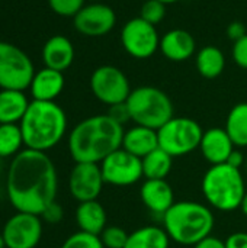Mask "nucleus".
<instances>
[{"label": "nucleus", "mask_w": 247, "mask_h": 248, "mask_svg": "<svg viewBox=\"0 0 247 248\" xmlns=\"http://www.w3.org/2000/svg\"><path fill=\"white\" fill-rule=\"evenodd\" d=\"M90 1H100V0H90Z\"/></svg>", "instance_id": "43"}, {"label": "nucleus", "mask_w": 247, "mask_h": 248, "mask_svg": "<svg viewBox=\"0 0 247 248\" xmlns=\"http://www.w3.org/2000/svg\"><path fill=\"white\" fill-rule=\"evenodd\" d=\"M131 121L135 125L160 129L173 115V103L170 97L160 89L153 86H141L132 89L127 99Z\"/></svg>", "instance_id": "6"}, {"label": "nucleus", "mask_w": 247, "mask_h": 248, "mask_svg": "<svg viewBox=\"0 0 247 248\" xmlns=\"http://www.w3.org/2000/svg\"><path fill=\"white\" fill-rule=\"evenodd\" d=\"M105 180L99 164L76 163L68 176V190L77 202L98 201Z\"/></svg>", "instance_id": "14"}, {"label": "nucleus", "mask_w": 247, "mask_h": 248, "mask_svg": "<svg viewBox=\"0 0 247 248\" xmlns=\"http://www.w3.org/2000/svg\"><path fill=\"white\" fill-rule=\"evenodd\" d=\"M35 76L31 58L16 45L0 41V89H29Z\"/></svg>", "instance_id": "8"}, {"label": "nucleus", "mask_w": 247, "mask_h": 248, "mask_svg": "<svg viewBox=\"0 0 247 248\" xmlns=\"http://www.w3.org/2000/svg\"><path fill=\"white\" fill-rule=\"evenodd\" d=\"M192 248H226V244L220 238L210 235V237L204 238L202 241H199L198 244H195Z\"/></svg>", "instance_id": "37"}, {"label": "nucleus", "mask_w": 247, "mask_h": 248, "mask_svg": "<svg viewBox=\"0 0 247 248\" xmlns=\"http://www.w3.org/2000/svg\"><path fill=\"white\" fill-rule=\"evenodd\" d=\"M166 16V4L160 0H146L140 10V17L157 26Z\"/></svg>", "instance_id": "28"}, {"label": "nucleus", "mask_w": 247, "mask_h": 248, "mask_svg": "<svg viewBox=\"0 0 247 248\" xmlns=\"http://www.w3.org/2000/svg\"><path fill=\"white\" fill-rule=\"evenodd\" d=\"M6 192L17 212L41 217L58 192L57 170L47 153L26 148L15 155L7 170Z\"/></svg>", "instance_id": "1"}, {"label": "nucleus", "mask_w": 247, "mask_h": 248, "mask_svg": "<svg viewBox=\"0 0 247 248\" xmlns=\"http://www.w3.org/2000/svg\"><path fill=\"white\" fill-rule=\"evenodd\" d=\"M140 196L150 212L162 217L175 203L173 189L166 180H146L141 185Z\"/></svg>", "instance_id": "17"}, {"label": "nucleus", "mask_w": 247, "mask_h": 248, "mask_svg": "<svg viewBox=\"0 0 247 248\" xmlns=\"http://www.w3.org/2000/svg\"><path fill=\"white\" fill-rule=\"evenodd\" d=\"M162 3H165V4H172V3H176V1H179V0H160Z\"/></svg>", "instance_id": "41"}, {"label": "nucleus", "mask_w": 247, "mask_h": 248, "mask_svg": "<svg viewBox=\"0 0 247 248\" xmlns=\"http://www.w3.org/2000/svg\"><path fill=\"white\" fill-rule=\"evenodd\" d=\"M159 49L169 61L182 62L195 54L197 42L191 32L185 29H172L160 38Z\"/></svg>", "instance_id": "16"}, {"label": "nucleus", "mask_w": 247, "mask_h": 248, "mask_svg": "<svg viewBox=\"0 0 247 248\" xmlns=\"http://www.w3.org/2000/svg\"><path fill=\"white\" fill-rule=\"evenodd\" d=\"M125 151L131 153L138 158H144L147 154L159 148V135L156 129L134 125L130 129L124 131L122 145Z\"/></svg>", "instance_id": "20"}, {"label": "nucleus", "mask_w": 247, "mask_h": 248, "mask_svg": "<svg viewBox=\"0 0 247 248\" xmlns=\"http://www.w3.org/2000/svg\"><path fill=\"white\" fill-rule=\"evenodd\" d=\"M42 60L45 67L66 71L74 60V46L67 36L54 35L51 36L42 48Z\"/></svg>", "instance_id": "18"}, {"label": "nucleus", "mask_w": 247, "mask_h": 248, "mask_svg": "<svg viewBox=\"0 0 247 248\" xmlns=\"http://www.w3.org/2000/svg\"><path fill=\"white\" fill-rule=\"evenodd\" d=\"M49 7L60 16H74L83 6L84 0H48Z\"/></svg>", "instance_id": "31"}, {"label": "nucleus", "mask_w": 247, "mask_h": 248, "mask_svg": "<svg viewBox=\"0 0 247 248\" xmlns=\"http://www.w3.org/2000/svg\"><path fill=\"white\" fill-rule=\"evenodd\" d=\"M245 163H246V158H245L243 153L240 150H237V148L230 154V157L227 160V164H230V166H233L236 169H240V170L245 166Z\"/></svg>", "instance_id": "38"}, {"label": "nucleus", "mask_w": 247, "mask_h": 248, "mask_svg": "<svg viewBox=\"0 0 247 248\" xmlns=\"http://www.w3.org/2000/svg\"><path fill=\"white\" fill-rule=\"evenodd\" d=\"M233 60L234 62L240 67L247 70V35L243 36L242 39L236 41L233 45Z\"/></svg>", "instance_id": "32"}, {"label": "nucleus", "mask_w": 247, "mask_h": 248, "mask_svg": "<svg viewBox=\"0 0 247 248\" xmlns=\"http://www.w3.org/2000/svg\"><path fill=\"white\" fill-rule=\"evenodd\" d=\"M63 217H64L63 208L57 202H52L51 205H48L41 214V218L48 224H58L63 219Z\"/></svg>", "instance_id": "34"}, {"label": "nucleus", "mask_w": 247, "mask_h": 248, "mask_svg": "<svg viewBox=\"0 0 247 248\" xmlns=\"http://www.w3.org/2000/svg\"><path fill=\"white\" fill-rule=\"evenodd\" d=\"M246 35H247L246 25H245L243 22H240V20H234V22H231V23L227 26V36H229L233 42H236V41L242 39V38H243V36H246Z\"/></svg>", "instance_id": "35"}, {"label": "nucleus", "mask_w": 247, "mask_h": 248, "mask_svg": "<svg viewBox=\"0 0 247 248\" xmlns=\"http://www.w3.org/2000/svg\"><path fill=\"white\" fill-rule=\"evenodd\" d=\"M19 126L26 148L47 153L64 138L67 116L55 102L32 100Z\"/></svg>", "instance_id": "3"}, {"label": "nucleus", "mask_w": 247, "mask_h": 248, "mask_svg": "<svg viewBox=\"0 0 247 248\" xmlns=\"http://www.w3.org/2000/svg\"><path fill=\"white\" fill-rule=\"evenodd\" d=\"M141 163L146 180H165L172 170L173 157L159 147L157 150L141 158Z\"/></svg>", "instance_id": "25"}, {"label": "nucleus", "mask_w": 247, "mask_h": 248, "mask_svg": "<svg viewBox=\"0 0 247 248\" xmlns=\"http://www.w3.org/2000/svg\"><path fill=\"white\" fill-rule=\"evenodd\" d=\"M198 73L205 78H217L226 68V57L218 46L207 45L195 57Z\"/></svg>", "instance_id": "24"}, {"label": "nucleus", "mask_w": 247, "mask_h": 248, "mask_svg": "<svg viewBox=\"0 0 247 248\" xmlns=\"http://www.w3.org/2000/svg\"><path fill=\"white\" fill-rule=\"evenodd\" d=\"M124 126L108 113L95 115L79 122L68 135V151L74 163L100 164L121 148Z\"/></svg>", "instance_id": "2"}, {"label": "nucleus", "mask_w": 247, "mask_h": 248, "mask_svg": "<svg viewBox=\"0 0 247 248\" xmlns=\"http://www.w3.org/2000/svg\"><path fill=\"white\" fill-rule=\"evenodd\" d=\"M1 235L6 248H35L42 238L41 217L17 212L6 221Z\"/></svg>", "instance_id": "12"}, {"label": "nucleus", "mask_w": 247, "mask_h": 248, "mask_svg": "<svg viewBox=\"0 0 247 248\" xmlns=\"http://www.w3.org/2000/svg\"><path fill=\"white\" fill-rule=\"evenodd\" d=\"M29 89L33 100L54 102L64 89V76L61 71L45 67L35 73Z\"/></svg>", "instance_id": "19"}, {"label": "nucleus", "mask_w": 247, "mask_h": 248, "mask_svg": "<svg viewBox=\"0 0 247 248\" xmlns=\"http://www.w3.org/2000/svg\"><path fill=\"white\" fill-rule=\"evenodd\" d=\"M245 169H246V174H247V160H246V163H245Z\"/></svg>", "instance_id": "42"}, {"label": "nucleus", "mask_w": 247, "mask_h": 248, "mask_svg": "<svg viewBox=\"0 0 247 248\" xmlns=\"http://www.w3.org/2000/svg\"><path fill=\"white\" fill-rule=\"evenodd\" d=\"M130 234H127L125 230L121 227H106L103 232L99 235L102 244L105 248H125Z\"/></svg>", "instance_id": "29"}, {"label": "nucleus", "mask_w": 247, "mask_h": 248, "mask_svg": "<svg viewBox=\"0 0 247 248\" xmlns=\"http://www.w3.org/2000/svg\"><path fill=\"white\" fill-rule=\"evenodd\" d=\"M199 150L211 166H217L227 163L236 147L224 128H210L202 134Z\"/></svg>", "instance_id": "15"}, {"label": "nucleus", "mask_w": 247, "mask_h": 248, "mask_svg": "<svg viewBox=\"0 0 247 248\" xmlns=\"http://www.w3.org/2000/svg\"><path fill=\"white\" fill-rule=\"evenodd\" d=\"M73 23L79 33L98 38L108 35L115 28L116 13L111 6L102 1H92L90 4H84L73 16Z\"/></svg>", "instance_id": "13"}, {"label": "nucleus", "mask_w": 247, "mask_h": 248, "mask_svg": "<svg viewBox=\"0 0 247 248\" xmlns=\"http://www.w3.org/2000/svg\"><path fill=\"white\" fill-rule=\"evenodd\" d=\"M23 145V135L17 124L0 125V158L17 155Z\"/></svg>", "instance_id": "27"}, {"label": "nucleus", "mask_w": 247, "mask_h": 248, "mask_svg": "<svg viewBox=\"0 0 247 248\" xmlns=\"http://www.w3.org/2000/svg\"><path fill=\"white\" fill-rule=\"evenodd\" d=\"M202 134L204 129L195 119L173 116L160 129H157L159 147L173 158L182 157L199 148Z\"/></svg>", "instance_id": "7"}, {"label": "nucleus", "mask_w": 247, "mask_h": 248, "mask_svg": "<svg viewBox=\"0 0 247 248\" xmlns=\"http://www.w3.org/2000/svg\"><path fill=\"white\" fill-rule=\"evenodd\" d=\"M236 148L247 147V103L242 102L231 108L227 115L226 128Z\"/></svg>", "instance_id": "26"}, {"label": "nucleus", "mask_w": 247, "mask_h": 248, "mask_svg": "<svg viewBox=\"0 0 247 248\" xmlns=\"http://www.w3.org/2000/svg\"><path fill=\"white\" fill-rule=\"evenodd\" d=\"M108 115H109L115 122H118V124L122 125V126H124L128 121H131V115H130V109H128V106H127V102L118 103V105H114V106H109Z\"/></svg>", "instance_id": "33"}, {"label": "nucleus", "mask_w": 247, "mask_h": 248, "mask_svg": "<svg viewBox=\"0 0 247 248\" xmlns=\"http://www.w3.org/2000/svg\"><path fill=\"white\" fill-rule=\"evenodd\" d=\"M60 248H105L99 235H92L83 231L70 235Z\"/></svg>", "instance_id": "30"}, {"label": "nucleus", "mask_w": 247, "mask_h": 248, "mask_svg": "<svg viewBox=\"0 0 247 248\" xmlns=\"http://www.w3.org/2000/svg\"><path fill=\"white\" fill-rule=\"evenodd\" d=\"M106 211L98 201L80 202L76 209V222L79 225V231L100 235L106 228Z\"/></svg>", "instance_id": "21"}, {"label": "nucleus", "mask_w": 247, "mask_h": 248, "mask_svg": "<svg viewBox=\"0 0 247 248\" xmlns=\"http://www.w3.org/2000/svg\"><path fill=\"white\" fill-rule=\"evenodd\" d=\"M240 211L243 212V215H246L247 217V189H246V193H245V198H243V201H242Z\"/></svg>", "instance_id": "39"}, {"label": "nucleus", "mask_w": 247, "mask_h": 248, "mask_svg": "<svg viewBox=\"0 0 247 248\" xmlns=\"http://www.w3.org/2000/svg\"><path fill=\"white\" fill-rule=\"evenodd\" d=\"M162 221L170 241L191 247L210 237L215 224L213 211L194 201L175 202L162 217Z\"/></svg>", "instance_id": "4"}, {"label": "nucleus", "mask_w": 247, "mask_h": 248, "mask_svg": "<svg viewBox=\"0 0 247 248\" xmlns=\"http://www.w3.org/2000/svg\"><path fill=\"white\" fill-rule=\"evenodd\" d=\"M93 96L106 106L127 102L132 89L128 77L115 65H100L90 76Z\"/></svg>", "instance_id": "9"}, {"label": "nucleus", "mask_w": 247, "mask_h": 248, "mask_svg": "<svg viewBox=\"0 0 247 248\" xmlns=\"http://www.w3.org/2000/svg\"><path fill=\"white\" fill-rule=\"evenodd\" d=\"M121 44L128 55L137 60H147L159 51L160 36L154 25L137 16L122 26Z\"/></svg>", "instance_id": "10"}, {"label": "nucleus", "mask_w": 247, "mask_h": 248, "mask_svg": "<svg viewBox=\"0 0 247 248\" xmlns=\"http://www.w3.org/2000/svg\"><path fill=\"white\" fill-rule=\"evenodd\" d=\"M170 238L163 227L147 225L130 234L125 248H169Z\"/></svg>", "instance_id": "23"}, {"label": "nucleus", "mask_w": 247, "mask_h": 248, "mask_svg": "<svg viewBox=\"0 0 247 248\" xmlns=\"http://www.w3.org/2000/svg\"><path fill=\"white\" fill-rule=\"evenodd\" d=\"M201 189L211 208L221 212H231L240 209L247 187L242 170L224 163L211 166L207 170Z\"/></svg>", "instance_id": "5"}, {"label": "nucleus", "mask_w": 247, "mask_h": 248, "mask_svg": "<svg viewBox=\"0 0 247 248\" xmlns=\"http://www.w3.org/2000/svg\"><path fill=\"white\" fill-rule=\"evenodd\" d=\"M29 100L22 90H0V125L19 124L25 116Z\"/></svg>", "instance_id": "22"}, {"label": "nucleus", "mask_w": 247, "mask_h": 248, "mask_svg": "<svg viewBox=\"0 0 247 248\" xmlns=\"http://www.w3.org/2000/svg\"><path fill=\"white\" fill-rule=\"evenodd\" d=\"M99 166L105 183L111 186H132L144 177L141 158L132 155L124 148H118L109 154Z\"/></svg>", "instance_id": "11"}, {"label": "nucleus", "mask_w": 247, "mask_h": 248, "mask_svg": "<svg viewBox=\"0 0 247 248\" xmlns=\"http://www.w3.org/2000/svg\"><path fill=\"white\" fill-rule=\"evenodd\" d=\"M0 248H6V243H4V238L1 234H0Z\"/></svg>", "instance_id": "40"}, {"label": "nucleus", "mask_w": 247, "mask_h": 248, "mask_svg": "<svg viewBox=\"0 0 247 248\" xmlns=\"http://www.w3.org/2000/svg\"><path fill=\"white\" fill-rule=\"evenodd\" d=\"M226 248H247V232H234L230 234L226 241Z\"/></svg>", "instance_id": "36"}]
</instances>
